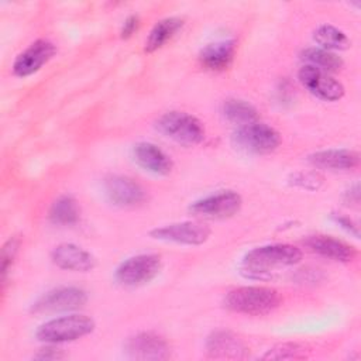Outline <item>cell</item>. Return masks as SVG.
<instances>
[{
    "label": "cell",
    "mask_w": 361,
    "mask_h": 361,
    "mask_svg": "<svg viewBox=\"0 0 361 361\" xmlns=\"http://www.w3.org/2000/svg\"><path fill=\"white\" fill-rule=\"evenodd\" d=\"M302 259V251L296 245L279 243L255 247L243 258L241 272L245 278L268 279L278 268L292 267Z\"/></svg>",
    "instance_id": "cell-1"
},
{
    "label": "cell",
    "mask_w": 361,
    "mask_h": 361,
    "mask_svg": "<svg viewBox=\"0 0 361 361\" xmlns=\"http://www.w3.org/2000/svg\"><path fill=\"white\" fill-rule=\"evenodd\" d=\"M281 303L279 293L267 286H238L224 298V306L235 313L248 316H264Z\"/></svg>",
    "instance_id": "cell-2"
},
{
    "label": "cell",
    "mask_w": 361,
    "mask_h": 361,
    "mask_svg": "<svg viewBox=\"0 0 361 361\" xmlns=\"http://www.w3.org/2000/svg\"><path fill=\"white\" fill-rule=\"evenodd\" d=\"M94 330V320L89 316L72 313L61 317L51 319L42 323L35 337L47 344H59L79 340Z\"/></svg>",
    "instance_id": "cell-3"
},
{
    "label": "cell",
    "mask_w": 361,
    "mask_h": 361,
    "mask_svg": "<svg viewBox=\"0 0 361 361\" xmlns=\"http://www.w3.org/2000/svg\"><path fill=\"white\" fill-rule=\"evenodd\" d=\"M155 127L165 137L183 145H196L204 140L202 121L185 111H168L162 114L157 120Z\"/></svg>",
    "instance_id": "cell-4"
},
{
    "label": "cell",
    "mask_w": 361,
    "mask_h": 361,
    "mask_svg": "<svg viewBox=\"0 0 361 361\" xmlns=\"http://www.w3.org/2000/svg\"><path fill=\"white\" fill-rule=\"evenodd\" d=\"M158 254H138L123 261L116 269V281L127 288H137L151 282L161 271Z\"/></svg>",
    "instance_id": "cell-5"
},
{
    "label": "cell",
    "mask_w": 361,
    "mask_h": 361,
    "mask_svg": "<svg viewBox=\"0 0 361 361\" xmlns=\"http://www.w3.org/2000/svg\"><path fill=\"white\" fill-rule=\"evenodd\" d=\"M233 142L247 152L268 154L279 147L281 135L274 127L255 121L238 127L233 133Z\"/></svg>",
    "instance_id": "cell-6"
},
{
    "label": "cell",
    "mask_w": 361,
    "mask_h": 361,
    "mask_svg": "<svg viewBox=\"0 0 361 361\" xmlns=\"http://www.w3.org/2000/svg\"><path fill=\"white\" fill-rule=\"evenodd\" d=\"M87 302V293L78 286H59L41 295L32 305L31 312L35 314L71 312L76 310Z\"/></svg>",
    "instance_id": "cell-7"
},
{
    "label": "cell",
    "mask_w": 361,
    "mask_h": 361,
    "mask_svg": "<svg viewBox=\"0 0 361 361\" xmlns=\"http://www.w3.org/2000/svg\"><path fill=\"white\" fill-rule=\"evenodd\" d=\"M243 199L234 190H220L199 200H195L189 206V212L196 217L203 219H228L237 214L241 209Z\"/></svg>",
    "instance_id": "cell-8"
},
{
    "label": "cell",
    "mask_w": 361,
    "mask_h": 361,
    "mask_svg": "<svg viewBox=\"0 0 361 361\" xmlns=\"http://www.w3.org/2000/svg\"><path fill=\"white\" fill-rule=\"evenodd\" d=\"M212 230L197 221H179L166 226L155 227L149 231V235L159 241L176 243L183 245H200L209 240Z\"/></svg>",
    "instance_id": "cell-9"
},
{
    "label": "cell",
    "mask_w": 361,
    "mask_h": 361,
    "mask_svg": "<svg viewBox=\"0 0 361 361\" xmlns=\"http://www.w3.org/2000/svg\"><path fill=\"white\" fill-rule=\"evenodd\" d=\"M298 78L300 83L316 97L324 102H336L340 100L345 89L341 82L334 79L329 72L317 69L312 65H303L299 69Z\"/></svg>",
    "instance_id": "cell-10"
},
{
    "label": "cell",
    "mask_w": 361,
    "mask_h": 361,
    "mask_svg": "<svg viewBox=\"0 0 361 361\" xmlns=\"http://www.w3.org/2000/svg\"><path fill=\"white\" fill-rule=\"evenodd\" d=\"M124 353L131 360L158 361L166 360L171 355L169 344L166 340L155 333L144 331L127 338Z\"/></svg>",
    "instance_id": "cell-11"
},
{
    "label": "cell",
    "mask_w": 361,
    "mask_h": 361,
    "mask_svg": "<svg viewBox=\"0 0 361 361\" xmlns=\"http://www.w3.org/2000/svg\"><path fill=\"white\" fill-rule=\"evenodd\" d=\"M56 54V47L48 39H37L17 55L13 62V73L27 78L38 72Z\"/></svg>",
    "instance_id": "cell-12"
},
{
    "label": "cell",
    "mask_w": 361,
    "mask_h": 361,
    "mask_svg": "<svg viewBox=\"0 0 361 361\" xmlns=\"http://www.w3.org/2000/svg\"><path fill=\"white\" fill-rule=\"evenodd\" d=\"M104 192L111 203L120 207H134L145 202L144 188L124 175H111L104 180Z\"/></svg>",
    "instance_id": "cell-13"
},
{
    "label": "cell",
    "mask_w": 361,
    "mask_h": 361,
    "mask_svg": "<svg viewBox=\"0 0 361 361\" xmlns=\"http://www.w3.org/2000/svg\"><path fill=\"white\" fill-rule=\"evenodd\" d=\"M51 259L58 268L73 272H89L96 267V258L85 248L72 243L56 245L51 252Z\"/></svg>",
    "instance_id": "cell-14"
},
{
    "label": "cell",
    "mask_w": 361,
    "mask_h": 361,
    "mask_svg": "<svg viewBox=\"0 0 361 361\" xmlns=\"http://www.w3.org/2000/svg\"><path fill=\"white\" fill-rule=\"evenodd\" d=\"M207 355L220 360H241L248 355L244 341L227 330L213 331L206 341Z\"/></svg>",
    "instance_id": "cell-15"
},
{
    "label": "cell",
    "mask_w": 361,
    "mask_h": 361,
    "mask_svg": "<svg viewBox=\"0 0 361 361\" xmlns=\"http://www.w3.org/2000/svg\"><path fill=\"white\" fill-rule=\"evenodd\" d=\"M303 244L313 252L338 262H350L355 258L357 251L343 240L324 234H313L303 240Z\"/></svg>",
    "instance_id": "cell-16"
},
{
    "label": "cell",
    "mask_w": 361,
    "mask_h": 361,
    "mask_svg": "<svg viewBox=\"0 0 361 361\" xmlns=\"http://www.w3.org/2000/svg\"><path fill=\"white\" fill-rule=\"evenodd\" d=\"M133 155L135 162L145 171L154 173V175H159V176H165L168 173H171L172 168H173V162L171 159L169 155H166L159 147H157L152 142H138L134 145L133 148Z\"/></svg>",
    "instance_id": "cell-17"
},
{
    "label": "cell",
    "mask_w": 361,
    "mask_h": 361,
    "mask_svg": "<svg viewBox=\"0 0 361 361\" xmlns=\"http://www.w3.org/2000/svg\"><path fill=\"white\" fill-rule=\"evenodd\" d=\"M307 161L322 169L330 171H348L354 169L360 164V154L353 149H323L313 152L307 157Z\"/></svg>",
    "instance_id": "cell-18"
},
{
    "label": "cell",
    "mask_w": 361,
    "mask_h": 361,
    "mask_svg": "<svg viewBox=\"0 0 361 361\" xmlns=\"http://www.w3.org/2000/svg\"><path fill=\"white\" fill-rule=\"evenodd\" d=\"M235 55V42L233 39L210 42L202 48L199 54L200 63L209 71H224L227 69Z\"/></svg>",
    "instance_id": "cell-19"
},
{
    "label": "cell",
    "mask_w": 361,
    "mask_h": 361,
    "mask_svg": "<svg viewBox=\"0 0 361 361\" xmlns=\"http://www.w3.org/2000/svg\"><path fill=\"white\" fill-rule=\"evenodd\" d=\"M182 27H183V20L179 17H166L159 20L149 31L145 39L144 51L148 54H152L161 49L168 41H171L176 35V32Z\"/></svg>",
    "instance_id": "cell-20"
},
{
    "label": "cell",
    "mask_w": 361,
    "mask_h": 361,
    "mask_svg": "<svg viewBox=\"0 0 361 361\" xmlns=\"http://www.w3.org/2000/svg\"><path fill=\"white\" fill-rule=\"evenodd\" d=\"M79 204L76 199L69 195H62L56 197L48 212L51 223L56 226H72L79 220Z\"/></svg>",
    "instance_id": "cell-21"
},
{
    "label": "cell",
    "mask_w": 361,
    "mask_h": 361,
    "mask_svg": "<svg viewBox=\"0 0 361 361\" xmlns=\"http://www.w3.org/2000/svg\"><path fill=\"white\" fill-rule=\"evenodd\" d=\"M221 113L230 123L237 124L238 127L258 121L257 109L251 103L241 99L224 100L221 106Z\"/></svg>",
    "instance_id": "cell-22"
},
{
    "label": "cell",
    "mask_w": 361,
    "mask_h": 361,
    "mask_svg": "<svg viewBox=\"0 0 361 361\" xmlns=\"http://www.w3.org/2000/svg\"><path fill=\"white\" fill-rule=\"evenodd\" d=\"M313 39L319 44V48L327 51H343L351 45L350 38L344 31L331 25V24H322L313 32Z\"/></svg>",
    "instance_id": "cell-23"
},
{
    "label": "cell",
    "mask_w": 361,
    "mask_h": 361,
    "mask_svg": "<svg viewBox=\"0 0 361 361\" xmlns=\"http://www.w3.org/2000/svg\"><path fill=\"white\" fill-rule=\"evenodd\" d=\"M300 56L306 62V65H312L324 72H334L343 66V59L337 54L319 47L303 49Z\"/></svg>",
    "instance_id": "cell-24"
},
{
    "label": "cell",
    "mask_w": 361,
    "mask_h": 361,
    "mask_svg": "<svg viewBox=\"0 0 361 361\" xmlns=\"http://www.w3.org/2000/svg\"><path fill=\"white\" fill-rule=\"evenodd\" d=\"M309 350L299 343H282L269 348L262 358L264 360H302L307 357Z\"/></svg>",
    "instance_id": "cell-25"
},
{
    "label": "cell",
    "mask_w": 361,
    "mask_h": 361,
    "mask_svg": "<svg viewBox=\"0 0 361 361\" xmlns=\"http://www.w3.org/2000/svg\"><path fill=\"white\" fill-rule=\"evenodd\" d=\"M290 183L302 189L317 190L323 183V178L317 172H296L290 175Z\"/></svg>",
    "instance_id": "cell-26"
},
{
    "label": "cell",
    "mask_w": 361,
    "mask_h": 361,
    "mask_svg": "<svg viewBox=\"0 0 361 361\" xmlns=\"http://www.w3.org/2000/svg\"><path fill=\"white\" fill-rule=\"evenodd\" d=\"M18 245H20L18 238L11 237L6 241V244L1 248V275H3V281H6L7 272H8V269L11 268V265L14 262V258H16L17 251H18Z\"/></svg>",
    "instance_id": "cell-27"
},
{
    "label": "cell",
    "mask_w": 361,
    "mask_h": 361,
    "mask_svg": "<svg viewBox=\"0 0 361 361\" xmlns=\"http://www.w3.org/2000/svg\"><path fill=\"white\" fill-rule=\"evenodd\" d=\"M66 354L63 353L62 348L56 347V344H48L47 347L38 350V353L34 355L35 360H41V361H54V360H62L65 358Z\"/></svg>",
    "instance_id": "cell-28"
},
{
    "label": "cell",
    "mask_w": 361,
    "mask_h": 361,
    "mask_svg": "<svg viewBox=\"0 0 361 361\" xmlns=\"http://www.w3.org/2000/svg\"><path fill=\"white\" fill-rule=\"evenodd\" d=\"M138 25H140V17L137 14H131L128 16L123 25H121V30H120V37L123 39H128L137 30H138Z\"/></svg>",
    "instance_id": "cell-29"
},
{
    "label": "cell",
    "mask_w": 361,
    "mask_h": 361,
    "mask_svg": "<svg viewBox=\"0 0 361 361\" xmlns=\"http://www.w3.org/2000/svg\"><path fill=\"white\" fill-rule=\"evenodd\" d=\"M334 220L343 227L345 228L348 233L354 234L355 237H358V227L354 224V221L345 216H334Z\"/></svg>",
    "instance_id": "cell-30"
},
{
    "label": "cell",
    "mask_w": 361,
    "mask_h": 361,
    "mask_svg": "<svg viewBox=\"0 0 361 361\" xmlns=\"http://www.w3.org/2000/svg\"><path fill=\"white\" fill-rule=\"evenodd\" d=\"M345 200H347V202L358 203V200H360V188H358V185H354L353 189H350V190L345 193Z\"/></svg>",
    "instance_id": "cell-31"
}]
</instances>
